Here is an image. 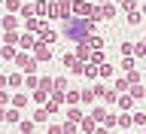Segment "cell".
<instances>
[{"instance_id": "4316f807", "label": "cell", "mask_w": 146, "mask_h": 134, "mask_svg": "<svg viewBox=\"0 0 146 134\" xmlns=\"http://www.w3.org/2000/svg\"><path fill=\"white\" fill-rule=\"evenodd\" d=\"M79 101H82V95H79L76 89H70V91H67V104H70V107H76Z\"/></svg>"}, {"instance_id": "8fae6325", "label": "cell", "mask_w": 146, "mask_h": 134, "mask_svg": "<svg viewBox=\"0 0 146 134\" xmlns=\"http://www.w3.org/2000/svg\"><path fill=\"white\" fill-rule=\"evenodd\" d=\"M21 119H25V116H21V110H15V107H6V110H3V122H21Z\"/></svg>"}, {"instance_id": "f546056e", "label": "cell", "mask_w": 146, "mask_h": 134, "mask_svg": "<svg viewBox=\"0 0 146 134\" xmlns=\"http://www.w3.org/2000/svg\"><path fill=\"white\" fill-rule=\"evenodd\" d=\"M34 101H36V104H49V91H43V89H34Z\"/></svg>"}, {"instance_id": "60d3db41", "label": "cell", "mask_w": 146, "mask_h": 134, "mask_svg": "<svg viewBox=\"0 0 146 134\" xmlns=\"http://www.w3.org/2000/svg\"><path fill=\"white\" fill-rule=\"evenodd\" d=\"M91 116L98 119V122H104V116H107V110H104V107H94V110H91Z\"/></svg>"}, {"instance_id": "e0dca14e", "label": "cell", "mask_w": 146, "mask_h": 134, "mask_svg": "<svg viewBox=\"0 0 146 134\" xmlns=\"http://www.w3.org/2000/svg\"><path fill=\"white\" fill-rule=\"evenodd\" d=\"M3 6L9 9V15H18V12H21V6H25V3H21V0H6Z\"/></svg>"}, {"instance_id": "e575fe53", "label": "cell", "mask_w": 146, "mask_h": 134, "mask_svg": "<svg viewBox=\"0 0 146 134\" xmlns=\"http://www.w3.org/2000/svg\"><path fill=\"white\" fill-rule=\"evenodd\" d=\"M25 85H27V89H36V85H40V76H36V73H31V76L25 79Z\"/></svg>"}, {"instance_id": "f1b7e54d", "label": "cell", "mask_w": 146, "mask_h": 134, "mask_svg": "<svg viewBox=\"0 0 146 134\" xmlns=\"http://www.w3.org/2000/svg\"><path fill=\"white\" fill-rule=\"evenodd\" d=\"M88 64L100 67V64H107V55H104V52H91V61H88Z\"/></svg>"}, {"instance_id": "7bdbcfd3", "label": "cell", "mask_w": 146, "mask_h": 134, "mask_svg": "<svg viewBox=\"0 0 146 134\" xmlns=\"http://www.w3.org/2000/svg\"><path fill=\"white\" fill-rule=\"evenodd\" d=\"M134 55H146V43L140 40V43H134Z\"/></svg>"}, {"instance_id": "9c48e42d", "label": "cell", "mask_w": 146, "mask_h": 134, "mask_svg": "<svg viewBox=\"0 0 146 134\" xmlns=\"http://www.w3.org/2000/svg\"><path fill=\"white\" fill-rule=\"evenodd\" d=\"M36 46V37L34 34H25L21 31V40H18V52H27V49H34Z\"/></svg>"}, {"instance_id": "7402d4cb", "label": "cell", "mask_w": 146, "mask_h": 134, "mask_svg": "<svg viewBox=\"0 0 146 134\" xmlns=\"http://www.w3.org/2000/svg\"><path fill=\"white\" fill-rule=\"evenodd\" d=\"M140 21H143V12H140V9H134V12H128V25H131V27H137Z\"/></svg>"}, {"instance_id": "f6af8a7d", "label": "cell", "mask_w": 146, "mask_h": 134, "mask_svg": "<svg viewBox=\"0 0 146 134\" xmlns=\"http://www.w3.org/2000/svg\"><path fill=\"white\" fill-rule=\"evenodd\" d=\"M49 134H64V128L61 125H49Z\"/></svg>"}, {"instance_id": "74e56055", "label": "cell", "mask_w": 146, "mask_h": 134, "mask_svg": "<svg viewBox=\"0 0 146 134\" xmlns=\"http://www.w3.org/2000/svg\"><path fill=\"white\" fill-rule=\"evenodd\" d=\"M131 52H134V43H131V40H125V43H122V55H125V58H131Z\"/></svg>"}, {"instance_id": "3957f363", "label": "cell", "mask_w": 146, "mask_h": 134, "mask_svg": "<svg viewBox=\"0 0 146 134\" xmlns=\"http://www.w3.org/2000/svg\"><path fill=\"white\" fill-rule=\"evenodd\" d=\"M52 6H55V18H61V21L73 18V0H52Z\"/></svg>"}, {"instance_id": "cb8c5ba5", "label": "cell", "mask_w": 146, "mask_h": 134, "mask_svg": "<svg viewBox=\"0 0 146 134\" xmlns=\"http://www.w3.org/2000/svg\"><path fill=\"white\" fill-rule=\"evenodd\" d=\"M18 18H21V21H25V18H36V15H34V3H25L21 12H18Z\"/></svg>"}, {"instance_id": "bcb514c9", "label": "cell", "mask_w": 146, "mask_h": 134, "mask_svg": "<svg viewBox=\"0 0 146 134\" xmlns=\"http://www.w3.org/2000/svg\"><path fill=\"white\" fill-rule=\"evenodd\" d=\"M6 85H9V79L3 76V73H0V89H6Z\"/></svg>"}, {"instance_id": "8d00e7d4", "label": "cell", "mask_w": 146, "mask_h": 134, "mask_svg": "<svg viewBox=\"0 0 146 134\" xmlns=\"http://www.w3.org/2000/svg\"><path fill=\"white\" fill-rule=\"evenodd\" d=\"M134 58H122V70H125V73H131V70H134Z\"/></svg>"}, {"instance_id": "f907efd6", "label": "cell", "mask_w": 146, "mask_h": 134, "mask_svg": "<svg viewBox=\"0 0 146 134\" xmlns=\"http://www.w3.org/2000/svg\"><path fill=\"white\" fill-rule=\"evenodd\" d=\"M3 3H6V0H0V6H3Z\"/></svg>"}, {"instance_id": "b9f144b4", "label": "cell", "mask_w": 146, "mask_h": 134, "mask_svg": "<svg viewBox=\"0 0 146 134\" xmlns=\"http://www.w3.org/2000/svg\"><path fill=\"white\" fill-rule=\"evenodd\" d=\"M113 73H116L113 64H100V76H113Z\"/></svg>"}, {"instance_id": "d590c367", "label": "cell", "mask_w": 146, "mask_h": 134, "mask_svg": "<svg viewBox=\"0 0 146 134\" xmlns=\"http://www.w3.org/2000/svg\"><path fill=\"white\" fill-rule=\"evenodd\" d=\"M119 6L125 9V12H134V9H137V0H122V3H119Z\"/></svg>"}, {"instance_id": "5b68a950", "label": "cell", "mask_w": 146, "mask_h": 134, "mask_svg": "<svg viewBox=\"0 0 146 134\" xmlns=\"http://www.w3.org/2000/svg\"><path fill=\"white\" fill-rule=\"evenodd\" d=\"M34 58H36V64L52 61V46H46V43H40V40H36V46H34Z\"/></svg>"}, {"instance_id": "4fadbf2b", "label": "cell", "mask_w": 146, "mask_h": 134, "mask_svg": "<svg viewBox=\"0 0 146 134\" xmlns=\"http://www.w3.org/2000/svg\"><path fill=\"white\" fill-rule=\"evenodd\" d=\"M82 119H85V113H82L79 107H67V122H76V125H79Z\"/></svg>"}, {"instance_id": "603a6c76", "label": "cell", "mask_w": 146, "mask_h": 134, "mask_svg": "<svg viewBox=\"0 0 146 134\" xmlns=\"http://www.w3.org/2000/svg\"><path fill=\"white\" fill-rule=\"evenodd\" d=\"M128 95H131V98H134V101L146 98V89H143V82H140V85H131V91H128Z\"/></svg>"}, {"instance_id": "ac0fdd59", "label": "cell", "mask_w": 146, "mask_h": 134, "mask_svg": "<svg viewBox=\"0 0 146 134\" xmlns=\"http://www.w3.org/2000/svg\"><path fill=\"white\" fill-rule=\"evenodd\" d=\"M25 104H27V95H25V91H18V95H12V104H9V107L21 110V107H25Z\"/></svg>"}, {"instance_id": "83f0119b", "label": "cell", "mask_w": 146, "mask_h": 134, "mask_svg": "<svg viewBox=\"0 0 146 134\" xmlns=\"http://www.w3.org/2000/svg\"><path fill=\"white\" fill-rule=\"evenodd\" d=\"M125 79H128V85H140V70H131V73H125Z\"/></svg>"}, {"instance_id": "f35d334b", "label": "cell", "mask_w": 146, "mask_h": 134, "mask_svg": "<svg viewBox=\"0 0 146 134\" xmlns=\"http://www.w3.org/2000/svg\"><path fill=\"white\" fill-rule=\"evenodd\" d=\"M64 134H76V131H79V125H76V122H64Z\"/></svg>"}, {"instance_id": "d6a6232c", "label": "cell", "mask_w": 146, "mask_h": 134, "mask_svg": "<svg viewBox=\"0 0 146 134\" xmlns=\"http://www.w3.org/2000/svg\"><path fill=\"white\" fill-rule=\"evenodd\" d=\"M79 95H82V101H85V104H91V101L98 98V95H94V89H82Z\"/></svg>"}, {"instance_id": "d6986e66", "label": "cell", "mask_w": 146, "mask_h": 134, "mask_svg": "<svg viewBox=\"0 0 146 134\" xmlns=\"http://www.w3.org/2000/svg\"><path fill=\"white\" fill-rule=\"evenodd\" d=\"M116 104H119L122 110H131V107H134V98H131V95L125 91V95H119V101H116Z\"/></svg>"}, {"instance_id": "ffe728a7", "label": "cell", "mask_w": 146, "mask_h": 134, "mask_svg": "<svg viewBox=\"0 0 146 134\" xmlns=\"http://www.w3.org/2000/svg\"><path fill=\"white\" fill-rule=\"evenodd\" d=\"M76 61H79V58H76L73 52H64V55H61V64L67 67V70H73V64H76Z\"/></svg>"}, {"instance_id": "ba28073f", "label": "cell", "mask_w": 146, "mask_h": 134, "mask_svg": "<svg viewBox=\"0 0 146 134\" xmlns=\"http://www.w3.org/2000/svg\"><path fill=\"white\" fill-rule=\"evenodd\" d=\"M113 18H116V3L104 0L100 3V21H113Z\"/></svg>"}, {"instance_id": "4dcf8cb0", "label": "cell", "mask_w": 146, "mask_h": 134, "mask_svg": "<svg viewBox=\"0 0 146 134\" xmlns=\"http://www.w3.org/2000/svg\"><path fill=\"white\" fill-rule=\"evenodd\" d=\"M85 76H88V79L100 76V67H94V64H85Z\"/></svg>"}, {"instance_id": "44dd1931", "label": "cell", "mask_w": 146, "mask_h": 134, "mask_svg": "<svg viewBox=\"0 0 146 134\" xmlns=\"http://www.w3.org/2000/svg\"><path fill=\"white\" fill-rule=\"evenodd\" d=\"M18 40H21V34H18V31H9V34H3V43H6V46H18Z\"/></svg>"}, {"instance_id": "ab89813d", "label": "cell", "mask_w": 146, "mask_h": 134, "mask_svg": "<svg viewBox=\"0 0 146 134\" xmlns=\"http://www.w3.org/2000/svg\"><path fill=\"white\" fill-rule=\"evenodd\" d=\"M6 104H12V98H9L6 89H0V107H6Z\"/></svg>"}, {"instance_id": "c3c4849f", "label": "cell", "mask_w": 146, "mask_h": 134, "mask_svg": "<svg viewBox=\"0 0 146 134\" xmlns=\"http://www.w3.org/2000/svg\"><path fill=\"white\" fill-rule=\"evenodd\" d=\"M140 12H143V15H146V3H143V6H140Z\"/></svg>"}, {"instance_id": "484cf974", "label": "cell", "mask_w": 146, "mask_h": 134, "mask_svg": "<svg viewBox=\"0 0 146 134\" xmlns=\"http://www.w3.org/2000/svg\"><path fill=\"white\" fill-rule=\"evenodd\" d=\"M34 125H36L34 119H21V122H18V128H21V134H31V131H34Z\"/></svg>"}, {"instance_id": "681fc988", "label": "cell", "mask_w": 146, "mask_h": 134, "mask_svg": "<svg viewBox=\"0 0 146 134\" xmlns=\"http://www.w3.org/2000/svg\"><path fill=\"white\" fill-rule=\"evenodd\" d=\"M110 3H122V0H110Z\"/></svg>"}, {"instance_id": "7dc6e473", "label": "cell", "mask_w": 146, "mask_h": 134, "mask_svg": "<svg viewBox=\"0 0 146 134\" xmlns=\"http://www.w3.org/2000/svg\"><path fill=\"white\" fill-rule=\"evenodd\" d=\"M94 134H110V131H107V128H98V131H94Z\"/></svg>"}, {"instance_id": "9a60e30c", "label": "cell", "mask_w": 146, "mask_h": 134, "mask_svg": "<svg viewBox=\"0 0 146 134\" xmlns=\"http://www.w3.org/2000/svg\"><path fill=\"white\" fill-rule=\"evenodd\" d=\"M15 55H18L15 46H6V43L0 46V58H9V61H15Z\"/></svg>"}, {"instance_id": "816d5d0a", "label": "cell", "mask_w": 146, "mask_h": 134, "mask_svg": "<svg viewBox=\"0 0 146 134\" xmlns=\"http://www.w3.org/2000/svg\"><path fill=\"white\" fill-rule=\"evenodd\" d=\"M143 43H146V34H143Z\"/></svg>"}, {"instance_id": "6da1fadb", "label": "cell", "mask_w": 146, "mask_h": 134, "mask_svg": "<svg viewBox=\"0 0 146 134\" xmlns=\"http://www.w3.org/2000/svg\"><path fill=\"white\" fill-rule=\"evenodd\" d=\"M94 27H98V21H88V18H67V21H61V37L70 43H85L94 34Z\"/></svg>"}, {"instance_id": "277c9868", "label": "cell", "mask_w": 146, "mask_h": 134, "mask_svg": "<svg viewBox=\"0 0 146 134\" xmlns=\"http://www.w3.org/2000/svg\"><path fill=\"white\" fill-rule=\"evenodd\" d=\"M91 12H94V3H88V0H73V18H91Z\"/></svg>"}, {"instance_id": "5bb4252c", "label": "cell", "mask_w": 146, "mask_h": 134, "mask_svg": "<svg viewBox=\"0 0 146 134\" xmlns=\"http://www.w3.org/2000/svg\"><path fill=\"white\" fill-rule=\"evenodd\" d=\"M88 43H91V49H94V52H104V46H107V40H104L100 34H91V37H88Z\"/></svg>"}, {"instance_id": "d4e9b609", "label": "cell", "mask_w": 146, "mask_h": 134, "mask_svg": "<svg viewBox=\"0 0 146 134\" xmlns=\"http://www.w3.org/2000/svg\"><path fill=\"white\" fill-rule=\"evenodd\" d=\"M49 116H52V113H49L46 107H36V110H34V122H46Z\"/></svg>"}, {"instance_id": "836d02e7", "label": "cell", "mask_w": 146, "mask_h": 134, "mask_svg": "<svg viewBox=\"0 0 146 134\" xmlns=\"http://www.w3.org/2000/svg\"><path fill=\"white\" fill-rule=\"evenodd\" d=\"M52 91H67V79L64 76H55V89Z\"/></svg>"}, {"instance_id": "1f68e13d", "label": "cell", "mask_w": 146, "mask_h": 134, "mask_svg": "<svg viewBox=\"0 0 146 134\" xmlns=\"http://www.w3.org/2000/svg\"><path fill=\"white\" fill-rule=\"evenodd\" d=\"M119 125H122V128H131V125H134V116L122 113V116H119Z\"/></svg>"}, {"instance_id": "52a82bcc", "label": "cell", "mask_w": 146, "mask_h": 134, "mask_svg": "<svg viewBox=\"0 0 146 134\" xmlns=\"http://www.w3.org/2000/svg\"><path fill=\"white\" fill-rule=\"evenodd\" d=\"M91 52H94V49H91L88 40H85V43H76V49H73V55H76L82 64H88V61H91Z\"/></svg>"}, {"instance_id": "ee69618b", "label": "cell", "mask_w": 146, "mask_h": 134, "mask_svg": "<svg viewBox=\"0 0 146 134\" xmlns=\"http://www.w3.org/2000/svg\"><path fill=\"white\" fill-rule=\"evenodd\" d=\"M134 125H146V113H134Z\"/></svg>"}, {"instance_id": "30bf717a", "label": "cell", "mask_w": 146, "mask_h": 134, "mask_svg": "<svg viewBox=\"0 0 146 134\" xmlns=\"http://www.w3.org/2000/svg\"><path fill=\"white\" fill-rule=\"evenodd\" d=\"M18 21H21L18 15H3V18H0V27H3V34L15 31V27H18Z\"/></svg>"}, {"instance_id": "2e32d148", "label": "cell", "mask_w": 146, "mask_h": 134, "mask_svg": "<svg viewBox=\"0 0 146 134\" xmlns=\"http://www.w3.org/2000/svg\"><path fill=\"white\" fill-rule=\"evenodd\" d=\"M6 79H9V89H21V85H25V76H21V73H9Z\"/></svg>"}, {"instance_id": "7c38bea8", "label": "cell", "mask_w": 146, "mask_h": 134, "mask_svg": "<svg viewBox=\"0 0 146 134\" xmlns=\"http://www.w3.org/2000/svg\"><path fill=\"white\" fill-rule=\"evenodd\" d=\"M79 128H82L85 134H94V131H98V119H94V116H85V119L79 122Z\"/></svg>"}, {"instance_id": "8992f818", "label": "cell", "mask_w": 146, "mask_h": 134, "mask_svg": "<svg viewBox=\"0 0 146 134\" xmlns=\"http://www.w3.org/2000/svg\"><path fill=\"white\" fill-rule=\"evenodd\" d=\"M58 37H61V34H58V31H52V27H49V25L43 21V27H40V34H36V40H40V43H46V46H52L55 40H58Z\"/></svg>"}, {"instance_id": "7a4b0ae2", "label": "cell", "mask_w": 146, "mask_h": 134, "mask_svg": "<svg viewBox=\"0 0 146 134\" xmlns=\"http://www.w3.org/2000/svg\"><path fill=\"white\" fill-rule=\"evenodd\" d=\"M15 67H18V70H25L27 76H31V73H36L40 64H36V58H34L31 52H18V55H15Z\"/></svg>"}]
</instances>
